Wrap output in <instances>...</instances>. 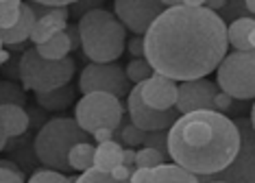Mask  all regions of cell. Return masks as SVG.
<instances>
[{"label":"cell","mask_w":255,"mask_h":183,"mask_svg":"<svg viewBox=\"0 0 255 183\" xmlns=\"http://www.w3.org/2000/svg\"><path fill=\"white\" fill-rule=\"evenodd\" d=\"M227 24L207 7H168L144 33V59L172 81L205 79L227 55Z\"/></svg>","instance_id":"cell-1"},{"label":"cell","mask_w":255,"mask_h":183,"mask_svg":"<svg viewBox=\"0 0 255 183\" xmlns=\"http://www.w3.org/2000/svg\"><path fill=\"white\" fill-rule=\"evenodd\" d=\"M240 148L236 120L216 109L181 113L168 131V155L196 177H216Z\"/></svg>","instance_id":"cell-2"},{"label":"cell","mask_w":255,"mask_h":183,"mask_svg":"<svg viewBox=\"0 0 255 183\" xmlns=\"http://www.w3.org/2000/svg\"><path fill=\"white\" fill-rule=\"evenodd\" d=\"M81 48L92 64H112L125 53L127 28L112 11L94 9L79 18Z\"/></svg>","instance_id":"cell-3"},{"label":"cell","mask_w":255,"mask_h":183,"mask_svg":"<svg viewBox=\"0 0 255 183\" xmlns=\"http://www.w3.org/2000/svg\"><path fill=\"white\" fill-rule=\"evenodd\" d=\"M88 131L79 127L74 118H53L42 129L37 131L33 148H35V157L42 162L46 168L68 173L70 162H68V153L79 142H88Z\"/></svg>","instance_id":"cell-4"},{"label":"cell","mask_w":255,"mask_h":183,"mask_svg":"<svg viewBox=\"0 0 255 183\" xmlns=\"http://www.w3.org/2000/svg\"><path fill=\"white\" fill-rule=\"evenodd\" d=\"M18 77L22 85H24V90H33L35 94L50 92L70 83V79L74 77V61L70 57L59 61H50L44 59L37 53V48H28L20 57Z\"/></svg>","instance_id":"cell-5"},{"label":"cell","mask_w":255,"mask_h":183,"mask_svg":"<svg viewBox=\"0 0 255 183\" xmlns=\"http://www.w3.org/2000/svg\"><path fill=\"white\" fill-rule=\"evenodd\" d=\"M220 92L238 100L255 98V50H234L216 68Z\"/></svg>","instance_id":"cell-6"},{"label":"cell","mask_w":255,"mask_h":183,"mask_svg":"<svg viewBox=\"0 0 255 183\" xmlns=\"http://www.w3.org/2000/svg\"><path fill=\"white\" fill-rule=\"evenodd\" d=\"M74 120L79 127L88 131L92 135L96 129L107 127V129H118L120 120H123V105L120 98L107 92H92V94H83V98L77 102L74 109Z\"/></svg>","instance_id":"cell-7"},{"label":"cell","mask_w":255,"mask_h":183,"mask_svg":"<svg viewBox=\"0 0 255 183\" xmlns=\"http://www.w3.org/2000/svg\"><path fill=\"white\" fill-rule=\"evenodd\" d=\"M129 77H127L125 68L118 64H90L81 72L79 79V90L83 94H92V92H107L118 98L129 96Z\"/></svg>","instance_id":"cell-8"},{"label":"cell","mask_w":255,"mask_h":183,"mask_svg":"<svg viewBox=\"0 0 255 183\" xmlns=\"http://www.w3.org/2000/svg\"><path fill=\"white\" fill-rule=\"evenodd\" d=\"M236 127L240 131L238 155L216 177L229 183H255V129H253L251 120H247V118H238Z\"/></svg>","instance_id":"cell-9"},{"label":"cell","mask_w":255,"mask_h":183,"mask_svg":"<svg viewBox=\"0 0 255 183\" xmlns=\"http://www.w3.org/2000/svg\"><path fill=\"white\" fill-rule=\"evenodd\" d=\"M116 18L135 35H144L155 20L164 13L161 0H114Z\"/></svg>","instance_id":"cell-10"},{"label":"cell","mask_w":255,"mask_h":183,"mask_svg":"<svg viewBox=\"0 0 255 183\" xmlns=\"http://www.w3.org/2000/svg\"><path fill=\"white\" fill-rule=\"evenodd\" d=\"M127 109H129V118L135 127H140L142 131H166L175 124V120L181 116L175 107L172 109H153L148 107L146 102L142 100V94H140V85L131 88L129 92V100H127Z\"/></svg>","instance_id":"cell-11"},{"label":"cell","mask_w":255,"mask_h":183,"mask_svg":"<svg viewBox=\"0 0 255 183\" xmlns=\"http://www.w3.org/2000/svg\"><path fill=\"white\" fill-rule=\"evenodd\" d=\"M216 94H218L216 83L207 81V79L181 81V85H179V92H177L175 109L179 113L214 109V98H216Z\"/></svg>","instance_id":"cell-12"},{"label":"cell","mask_w":255,"mask_h":183,"mask_svg":"<svg viewBox=\"0 0 255 183\" xmlns=\"http://www.w3.org/2000/svg\"><path fill=\"white\" fill-rule=\"evenodd\" d=\"M177 92L179 85L172 79L164 77V74L153 72V77H148L144 83H140V94L142 100L153 109H172L177 105Z\"/></svg>","instance_id":"cell-13"},{"label":"cell","mask_w":255,"mask_h":183,"mask_svg":"<svg viewBox=\"0 0 255 183\" xmlns=\"http://www.w3.org/2000/svg\"><path fill=\"white\" fill-rule=\"evenodd\" d=\"M68 18H70V9L68 7H50L44 15H39L35 26H33V33H31L33 44L39 46L48 42L57 33H63L68 28Z\"/></svg>","instance_id":"cell-14"},{"label":"cell","mask_w":255,"mask_h":183,"mask_svg":"<svg viewBox=\"0 0 255 183\" xmlns=\"http://www.w3.org/2000/svg\"><path fill=\"white\" fill-rule=\"evenodd\" d=\"M35 22H37V15H35V11H33V7L22 2L20 4V20L11 28H0V39H2V44L15 46V44H22V42H26V39H31Z\"/></svg>","instance_id":"cell-15"},{"label":"cell","mask_w":255,"mask_h":183,"mask_svg":"<svg viewBox=\"0 0 255 183\" xmlns=\"http://www.w3.org/2000/svg\"><path fill=\"white\" fill-rule=\"evenodd\" d=\"M144 183H199V177L188 173L179 164H161L157 168H150Z\"/></svg>","instance_id":"cell-16"},{"label":"cell","mask_w":255,"mask_h":183,"mask_svg":"<svg viewBox=\"0 0 255 183\" xmlns=\"http://www.w3.org/2000/svg\"><path fill=\"white\" fill-rule=\"evenodd\" d=\"M123 164V146L118 142L109 140L96 146L94 153V168L98 173H112L116 166Z\"/></svg>","instance_id":"cell-17"},{"label":"cell","mask_w":255,"mask_h":183,"mask_svg":"<svg viewBox=\"0 0 255 183\" xmlns=\"http://www.w3.org/2000/svg\"><path fill=\"white\" fill-rule=\"evenodd\" d=\"M35 98L42 109L61 111V109H66V107H70V102L74 98V90L70 85H61V88L50 90V92H39V94H35Z\"/></svg>","instance_id":"cell-18"},{"label":"cell","mask_w":255,"mask_h":183,"mask_svg":"<svg viewBox=\"0 0 255 183\" xmlns=\"http://www.w3.org/2000/svg\"><path fill=\"white\" fill-rule=\"evenodd\" d=\"M4 120V129H7L9 137H18L22 133H26L28 129V113L24 111V107L20 105H0Z\"/></svg>","instance_id":"cell-19"},{"label":"cell","mask_w":255,"mask_h":183,"mask_svg":"<svg viewBox=\"0 0 255 183\" xmlns=\"http://www.w3.org/2000/svg\"><path fill=\"white\" fill-rule=\"evenodd\" d=\"M255 28L253 18H238L227 26V42L234 46L236 50H253L249 44V35Z\"/></svg>","instance_id":"cell-20"},{"label":"cell","mask_w":255,"mask_h":183,"mask_svg":"<svg viewBox=\"0 0 255 183\" xmlns=\"http://www.w3.org/2000/svg\"><path fill=\"white\" fill-rule=\"evenodd\" d=\"M37 53L44 57V59H50V61H59V59H66L68 53L72 50L70 46V39H68V33H57V35H53L48 39V42L39 44L35 46Z\"/></svg>","instance_id":"cell-21"},{"label":"cell","mask_w":255,"mask_h":183,"mask_svg":"<svg viewBox=\"0 0 255 183\" xmlns=\"http://www.w3.org/2000/svg\"><path fill=\"white\" fill-rule=\"evenodd\" d=\"M94 153L96 148L90 144V142H79L70 148L68 153V162H70L72 170H79V173H85V170L94 168Z\"/></svg>","instance_id":"cell-22"},{"label":"cell","mask_w":255,"mask_h":183,"mask_svg":"<svg viewBox=\"0 0 255 183\" xmlns=\"http://www.w3.org/2000/svg\"><path fill=\"white\" fill-rule=\"evenodd\" d=\"M26 96L24 90L13 81H0V105H20L24 107Z\"/></svg>","instance_id":"cell-23"},{"label":"cell","mask_w":255,"mask_h":183,"mask_svg":"<svg viewBox=\"0 0 255 183\" xmlns=\"http://www.w3.org/2000/svg\"><path fill=\"white\" fill-rule=\"evenodd\" d=\"M161 164H166V155L157 148L142 146L140 151H135V168H157Z\"/></svg>","instance_id":"cell-24"},{"label":"cell","mask_w":255,"mask_h":183,"mask_svg":"<svg viewBox=\"0 0 255 183\" xmlns=\"http://www.w3.org/2000/svg\"><path fill=\"white\" fill-rule=\"evenodd\" d=\"M125 72H127V77H129V81L135 83V85H140V83L146 81L148 77H153V68H150V64L144 59V57L129 61V66L125 68Z\"/></svg>","instance_id":"cell-25"},{"label":"cell","mask_w":255,"mask_h":183,"mask_svg":"<svg viewBox=\"0 0 255 183\" xmlns=\"http://www.w3.org/2000/svg\"><path fill=\"white\" fill-rule=\"evenodd\" d=\"M26 183H74V179L66 177L63 173H59V170L48 168V170H37Z\"/></svg>","instance_id":"cell-26"},{"label":"cell","mask_w":255,"mask_h":183,"mask_svg":"<svg viewBox=\"0 0 255 183\" xmlns=\"http://www.w3.org/2000/svg\"><path fill=\"white\" fill-rule=\"evenodd\" d=\"M144 137H146V131H142L140 127H135L133 122L127 124V127H123V131H120V140H123L129 148L142 146L144 144Z\"/></svg>","instance_id":"cell-27"},{"label":"cell","mask_w":255,"mask_h":183,"mask_svg":"<svg viewBox=\"0 0 255 183\" xmlns=\"http://www.w3.org/2000/svg\"><path fill=\"white\" fill-rule=\"evenodd\" d=\"M74 183H129V181H118L109 173H98L96 168H90L85 173H81V177H77Z\"/></svg>","instance_id":"cell-28"},{"label":"cell","mask_w":255,"mask_h":183,"mask_svg":"<svg viewBox=\"0 0 255 183\" xmlns=\"http://www.w3.org/2000/svg\"><path fill=\"white\" fill-rule=\"evenodd\" d=\"M142 146L157 148L159 153L168 155V133H166V131H148L146 137H144V144Z\"/></svg>","instance_id":"cell-29"},{"label":"cell","mask_w":255,"mask_h":183,"mask_svg":"<svg viewBox=\"0 0 255 183\" xmlns=\"http://www.w3.org/2000/svg\"><path fill=\"white\" fill-rule=\"evenodd\" d=\"M0 183H24V177L11 162H0Z\"/></svg>","instance_id":"cell-30"},{"label":"cell","mask_w":255,"mask_h":183,"mask_svg":"<svg viewBox=\"0 0 255 183\" xmlns=\"http://www.w3.org/2000/svg\"><path fill=\"white\" fill-rule=\"evenodd\" d=\"M103 0H79V2L72 4V15H85L88 11H94V9H101Z\"/></svg>","instance_id":"cell-31"},{"label":"cell","mask_w":255,"mask_h":183,"mask_svg":"<svg viewBox=\"0 0 255 183\" xmlns=\"http://www.w3.org/2000/svg\"><path fill=\"white\" fill-rule=\"evenodd\" d=\"M231 105H234V98H231L229 94H225V92H218L216 98H214V109L225 113L227 109H231Z\"/></svg>","instance_id":"cell-32"},{"label":"cell","mask_w":255,"mask_h":183,"mask_svg":"<svg viewBox=\"0 0 255 183\" xmlns=\"http://www.w3.org/2000/svg\"><path fill=\"white\" fill-rule=\"evenodd\" d=\"M20 4H22V0H0V18L11 15V13H18Z\"/></svg>","instance_id":"cell-33"},{"label":"cell","mask_w":255,"mask_h":183,"mask_svg":"<svg viewBox=\"0 0 255 183\" xmlns=\"http://www.w3.org/2000/svg\"><path fill=\"white\" fill-rule=\"evenodd\" d=\"M109 175H112L114 179H118V181H129V179H131V175H133V166L120 164V166H116V168H114Z\"/></svg>","instance_id":"cell-34"},{"label":"cell","mask_w":255,"mask_h":183,"mask_svg":"<svg viewBox=\"0 0 255 183\" xmlns=\"http://www.w3.org/2000/svg\"><path fill=\"white\" fill-rule=\"evenodd\" d=\"M129 53L135 57V59H140V57H144V37L142 35H137V37H133L131 42H129Z\"/></svg>","instance_id":"cell-35"},{"label":"cell","mask_w":255,"mask_h":183,"mask_svg":"<svg viewBox=\"0 0 255 183\" xmlns=\"http://www.w3.org/2000/svg\"><path fill=\"white\" fill-rule=\"evenodd\" d=\"M66 33H68V39H70V46H72V50L81 48V33H79V26H77V24H72V26L68 24Z\"/></svg>","instance_id":"cell-36"},{"label":"cell","mask_w":255,"mask_h":183,"mask_svg":"<svg viewBox=\"0 0 255 183\" xmlns=\"http://www.w3.org/2000/svg\"><path fill=\"white\" fill-rule=\"evenodd\" d=\"M94 140L98 142V144H103V142H109L114 137V129H107V127H101V129H96L94 133Z\"/></svg>","instance_id":"cell-37"},{"label":"cell","mask_w":255,"mask_h":183,"mask_svg":"<svg viewBox=\"0 0 255 183\" xmlns=\"http://www.w3.org/2000/svg\"><path fill=\"white\" fill-rule=\"evenodd\" d=\"M35 4H44V7H68V4H74L79 0H33Z\"/></svg>","instance_id":"cell-38"},{"label":"cell","mask_w":255,"mask_h":183,"mask_svg":"<svg viewBox=\"0 0 255 183\" xmlns=\"http://www.w3.org/2000/svg\"><path fill=\"white\" fill-rule=\"evenodd\" d=\"M148 173H150V168H135L133 170V175H131V179H129V183H144L146 181V177H148Z\"/></svg>","instance_id":"cell-39"},{"label":"cell","mask_w":255,"mask_h":183,"mask_svg":"<svg viewBox=\"0 0 255 183\" xmlns=\"http://www.w3.org/2000/svg\"><path fill=\"white\" fill-rule=\"evenodd\" d=\"M123 164L125 166H135V151L133 148H123Z\"/></svg>","instance_id":"cell-40"},{"label":"cell","mask_w":255,"mask_h":183,"mask_svg":"<svg viewBox=\"0 0 255 183\" xmlns=\"http://www.w3.org/2000/svg\"><path fill=\"white\" fill-rule=\"evenodd\" d=\"M7 129H4V120H2V111H0V151L4 148V144H7Z\"/></svg>","instance_id":"cell-41"},{"label":"cell","mask_w":255,"mask_h":183,"mask_svg":"<svg viewBox=\"0 0 255 183\" xmlns=\"http://www.w3.org/2000/svg\"><path fill=\"white\" fill-rule=\"evenodd\" d=\"M225 4H227V0H205V7H207V9H212V11L223 9Z\"/></svg>","instance_id":"cell-42"},{"label":"cell","mask_w":255,"mask_h":183,"mask_svg":"<svg viewBox=\"0 0 255 183\" xmlns=\"http://www.w3.org/2000/svg\"><path fill=\"white\" fill-rule=\"evenodd\" d=\"M183 7H205V0H181Z\"/></svg>","instance_id":"cell-43"},{"label":"cell","mask_w":255,"mask_h":183,"mask_svg":"<svg viewBox=\"0 0 255 183\" xmlns=\"http://www.w3.org/2000/svg\"><path fill=\"white\" fill-rule=\"evenodd\" d=\"M7 59H9V53L7 50H2V39H0V66L7 64Z\"/></svg>","instance_id":"cell-44"},{"label":"cell","mask_w":255,"mask_h":183,"mask_svg":"<svg viewBox=\"0 0 255 183\" xmlns=\"http://www.w3.org/2000/svg\"><path fill=\"white\" fill-rule=\"evenodd\" d=\"M161 4L168 9V7H177V4H181V0H161Z\"/></svg>","instance_id":"cell-45"},{"label":"cell","mask_w":255,"mask_h":183,"mask_svg":"<svg viewBox=\"0 0 255 183\" xmlns=\"http://www.w3.org/2000/svg\"><path fill=\"white\" fill-rule=\"evenodd\" d=\"M245 7H247V11H251L255 15V0H245Z\"/></svg>","instance_id":"cell-46"},{"label":"cell","mask_w":255,"mask_h":183,"mask_svg":"<svg viewBox=\"0 0 255 183\" xmlns=\"http://www.w3.org/2000/svg\"><path fill=\"white\" fill-rule=\"evenodd\" d=\"M249 44H251V48L255 50V28L251 31V35H249Z\"/></svg>","instance_id":"cell-47"},{"label":"cell","mask_w":255,"mask_h":183,"mask_svg":"<svg viewBox=\"0 0 255 183\" xmlns=\"http://www.w3.org/2000/svg\"><path fill=\"white\" fill-rule=\"evenodd\" d=\"M251 124H253V129H255V102H253V109H251Z\"/></svg>","instance_id":"cell-48"}]
</instances>
